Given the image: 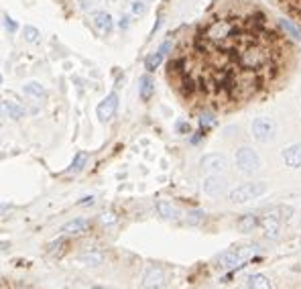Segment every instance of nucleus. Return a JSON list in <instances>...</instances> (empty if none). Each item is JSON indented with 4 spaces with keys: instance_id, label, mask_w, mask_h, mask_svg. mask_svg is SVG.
<instances>
[{
    "instance_id": "nucleus-31",
    "label": "nucleus",
    "mask_w": 301,
    "mask_h": 289,
    "mask_svg": "<svg viewBox=\"0 0 301 289\" xmlns=\"http://www.w3.org/2000/svg\"><path fill=\"white\" fill-rule=\"evenodd\" d=\"M128 25H130V17H122V19H120V23H118V27H120L122 31H126V29H128Z\"/></svg>"
},
{
    "instance_id": "nucleus-6",
    "label": "nucleus",
    "mask_w": 301,
    "mask_h": 289,
    "mask_svg": "<svg viewBox=\"0 0 301 289\" xmlns=\"http://www.w3.org/2000/svg\"><path fill=\"white\" fill-rule=\"evenodd\" d=\"M226 187H228V181H226L220 173H210V175L204 179V183H202L204 194L210 196V198H220L224 191H226Z\"/></svg>"
},
{
    "instance_id": "nucleus-30",
    "label": "nucleus",
    "mask_w": 301,
    "mask_h": 289,
    "mask_svg": "<svg viewBox=\"0 0 301 289\" xmlns=\"http://www.w3.org/2000/svg\"><path fill=\"white\" fill-rule=\"evenodd\" d=\"M175 128H177V132H179V134H187V132L191 130V128H189V124H187L185 120H179V122L175 124Z\"/></svg>"
},
{
    "instance_id": "nucleus-15",
    "label": "nucleus",
    "mask_w": 301,
    "mask_h": 289,
    "mask_svg": "<svg viewBox=\"0 0 301 289\" xmlns=\"http://www.w3.org/2000/svg\"><path fill=\"white\" fill-rule=\"evenodd\" d=\"M246 289H273V283L267 275L263 273H255L250 275L248 281H246Z\"/></svg>"
},
{
    "instance_id": "nucleus-16",
    "label": "nucleus",
    "mask_w": 301,
    "mask_h": 289,
    "mask_svg": "<svg viewBox=\"0 0 301 289\" xmlns=\"http://www.w3.org/2000/svg\"><path fill=\"white\" fill-rule=\"evenodd\" d=\"M157 214L161 216V218H165V220H179V210L171 204V202H157Z\"/></svg>"
},
{
    "instance_id": "nucleus-8",
    "label": "nucleus",
    "mask_w": 301,
    "mask_h": 289,
    "mask_svg": "<svg viewBox=\"0 0 301 289\" xmlns=\"http://www.w3.org/2000/svg\"><path fill=\"white\" fill-rule=\"evenodd\" d=\"M165 287V273L159 267H148L142 275V289H163Z\"/></svg>"
},
{
    "instance_id": "nucleus-25",
    "label": "nucleus",
    "mask_w": 301,
    "mask_h": 289,
    "mask_svg": "<svg viewBox=\"0 0 301 289\" xmlns=\"http://www.w3.org/2000/svg\"><path fill=\"white\" fill-rule=\"evenodd\" d=\"M204 220H206V212L204 210H191L187 214V224L189 226H199Z\"/></svg>"
},
{
    "instance_id": "nucleus-27",
    "label": "nucleus",
    "mask_w": 301,
    "mask_h": 289,
    "mask_svg": "<svg viewBox=\"0 0 301 289\" xmlns=\"http://www.w3.org/2000/svg\"><path fill=\"white\" fill-rule=\"evenodd\" d=\"M3 25H5L7 33H17V29H19V23H17L15 19H11L9 15H5V19H3Z\"/></svg>"
},
{
    "instance_id": "nucleus-19",
    "label": "nucleus",
    "mask_w": 301,
    "mask_h": 289,
    "mask_svg": "<svg viewBox=\"0 0 301 289\" xmlns=\"http://www.w3.org/2000/svg\"><path fill=\"white\" fill-rule=\"evenodd\" d=\"M163 59H165V55H163L159 49H157V51H153V53H148V55H146V59H144V67H146V71L150 74V71H155L157 67H161Z\"/></svg>"
},
{
    "instance_id": "nucleus-9",
    "label": "nucleus",
    "mask_w": 301,
    "mask_h": 289,
    "mask_svg": "<svg viewBox=\"0 0 301 289\" xmlns=\"http://www.w3.org/2000/svg\"><path fill=\"white\" fill-rule=\"evenodd\" d=\"M259 226L263 228V232H265V236H267L269 240H275V238L281 236V220H279L273 212L267 214V216L259 222Z\"/></svg>"
},
{
    "instance_id": "nucleus-3",
    "label": "nucleus",
    "mask_w": 301,
    "mask_h": 289,
    "mask_svg": "<svg viewBox=\"0 0 301 289\" xmlns=\"http://www.w3.org/2000/svg\"><path fill=\"white\" fill-rule=\"evenodd\" d=\"M234 161H236V169L240 173H255L261 169V157L259 153L253 149V147H240L236 149V155H234Z\"/></svg>"
},
{
    "instance_id": "nucleus-17",
    "label": "nucleus",
    "mask_w": 301,
    "mask_h": 289,
    "mask_svg": "<svg viewBox=\"0 0 301 289\" xmlns=\"http://www.w3.org/2000/svg\"><path fill=\"white\" fill-rule=\"evenodd\" d=\"M80 263L88 265V267H98V265H102L106 261V255L104 253H98V251H92V253H84L78 257Z\"/></svg>"
},
{
    "instance_id": "nucleus-32",
    "label": "nucleus",
    "mask_w": 301,
    "mask_h": 289,
    "mask_svg": "<svg viewBox=\"0 0 301 289\" xmlns=\"http://www.w3.org/2000/svg\"><path fill=\"white\" fill-rule=\"evenodd\" d=\"M9 208H11L9 204H0V212H5V210H9Z\"/></svg>"
},
{
    "instance_id": "nucleus-12",
    "label": "nucleus",
    "mask_w": 301,
    "mask_h": 289,
    "mask_svg": "<svg viewBox=\"0 0 301 289\" xmlns=\"http://www.w3.org/2000/svg\"><path fill=\"white\" fill-rule=\"evenodd\" d=\"M90 226H92V222L88 218H73V220H69L61 226V232L69 234V236H76V234H84L86 230H90Z\"/></svg>"
},
{
    "instance_id": "nucleus-2",
    "label": "nucleus",
    "mask_w": 301,
    "mask_h": 289,
    "mask_svg": "<svg viewBox=\"0 0 301 289\" xmlns=\"http://www.w3.org/2000/svg\"><path fill=\"white\" fill-rule=\"evenodd\" d=\"M259 253L257 245H242V247H234L230 251H224L218 257V267L222 269H236L240 265H244L248 259H253Z\"/></svg>"
},
{
    "instance_id": "nucleus-7",
    "label": "nucleus",
    "mask_w": 301,
    "mask_h": 289,
    "mask_svg": "<svg viewBox=\"0 0 301 289\" xmlns=\"http://www.w3.org/2000/svg\"><path fill=\"white\" fill-rule=\"evenodd\" d=\"M202 169L208 173H224L228 169V159L220 153H208L202 157Z\"/></svg>"
},
{
    "instance_id": "nucleus-11",
    "label": "nucleus",
    "mask_w": 301,
    "mask_h": 289,
    "mask_svg": "<svg viewBox=\"0 0 301 289\" xmlns=\"http://www.w3.org/2000/svg\"><path fill=\"white\" fill-rule=\"evenodd\" d=\"M92 21H94V27H96L100 33L110 35V33L114 31V19H112V15L106 13V11H98V13H94Z\"/></svg>"
},
{
    "instance_id": "nucleus-23",
    "label": "nucleus",
    "mask_w": 301,
    "mask_h": 289,
    "mask_svg": "<svg viewBox=\"0 0 301 289\" xmlns=\"http://www.w3.org/2000/svg\"><path fill=\"white\" fill-rule=\"evenodd\" d=\"M23 37H25L27 43H39V41H41V33H39V29L33 27V25H25V27H23Z\"/></svg>"
},
{
    "instance_id": "nucleus-29",
    "label": "nucleus",
    "mask_w": 301,
    "mask_h": 289,
    "mask_svg": "<svg viewBox=\"0 0 301 289\" xmlns=\"http://www.w3.org/2000/svg\"><path fill=\"white\" fill-rule=\"evenodd\" d=\"M63 245H65V238H57V240H53V243H49V253H51V255H57V251H59Z\"/></svg>"
},
{
    "instance_id": "nucleus-33",
    "label": "nucleus",
    "mask_w": 301,
    "mask_h": 289,
    "mask_svg": "<svg viewBox=\"0 0 301 289\" xmlns=\"http://www.w3.org/2000/svg\"><path fill=\"white\" fill-rule=\"evenodd\" d=\"M3 82H5V78H3V74H0V86H3Z\"/></svg>"
},
{
    "instance_id": "nucleus-4",
    "label": "nucleus",
    "mask_w": 301,
    "mask_h": 289,
    "mask_svg": "<svg viewBox=\"0 0 301 289\" xmlns=\"http://www.w3.org/2000/svg\"><path fill=\"white\" fill-rule=\"evenodd\" d=\"M250 132H253V136L259 142H269L277 134V124L269 116H259V118L253 120V124H250Z\"/></svg>"
},
{
    "instance_id": "nucleus-13",
    "label": "nucleus",
    "mask_w": 301,
    "mask_h": 289,
    "mask_svg": "<svg viewBox=\"0 0 301 289\" xmlns=\"http://www.w3.org/2000/svg\"><path fill=\"white\" fill-rule=\"evenodd\" d=\"M153 94H155V80L150 78V74H144L138 82V96H140V100H150L153 98Z\"/></svg>"
},
{
    "instance_id": "nucleus-20",
    "label": "nucleus",
    "mask_w": 301,
    "mask_h": 289,
    "mask_svg": "<svg viewBox=\"0 0 301 289\" xmlns=\"http://www.w3.org/2000/svg\"><path fill=\"white\" fill-rule=\"evenodd\" d=\"M279 27H281V29H283V33H285V35H289L291 39L301 41V29H299L297 25H293L291 21H287V19H279Z\"/></svg>"
},
{
    "instance_id": "nucleus-1",
    "label": "nucleus",
    "mask_w": 301,
    "mask_h": 289,
    "mask_svg": "<svg viewBox=\"0 0 301 289\" xmlns=\"http://www.w3.org/2000/svg\"><path fill=\"white\" fill-rule=\"evenodd\" d=\"M267 189L269 187L265 181H246V183H240L234 189H230L228 200L232 204H246V202H253V200L265 196Z\"/></svg>"
},
{
    "instance_id": "nucleus-26",
    "label": "nucleus",
    "mask_w": 301,
    "mask_h": 289,
    "mask_svg": "<svg viewBox=\"0 0 301 289\" xmlns=\"http://www.w3.org/2000/svg\"><path fill=\"white\" fill-rule=\"evenodd\" d=\"M118 222V216H116V212H110V210H106V212H102L100 214V224H102L104 228H110V226H114Z\"/></svg>"
},
{
    "instance_id": "nucleus-22",
    "label": "nucleus",
    "mask_w": 301,
    "mask_h": 289,
    "mask_svg": "<svg viewBox=\"0 0 301 289\" xmlns=\"http://www.w3.org/2000/svg\"><path fill=\"white\" fill-rule=\"evenodd\" d=\"M86 163H88V153H78V155L73 157L71 165L67 167V173H78V171H82V169L86 167Z\"/></svg>"
},
{
    "instance_id": "nucleus-10",
    "label": "nucleus",
    "mask_w": 301,
    "mask_h": 289,
    "mask_svg": "<svg viewBox=\"0 0 301 289\" xmlns=\"http://www.w3.org/2000/svg\"><path fill=\"white\" fill-rule=\"evenodd\" d=\"M281 157H283V161L289 169H299L301 167V142L289 144L287 149H283Z\"/></svg>"
},
{
    "instance_id": "nucleus-24",
    "label": "nucleus",
    "mask_w": 301,
    "mask_h": 289,
    "mask_svg": "<svg viewBox=\"0 0 301 289\" xmlns=\"http://www.w3.org/2000/svg\"><path fill=\"white\" fill-rule=\"evenodd\" d=\"M214 124H216V116L212 112H202V114H199V130H202V132H206Z\"/></svg>"
},
{
    "instance_id": "nucleus-21",
    "label": "nucleus",
    "mask_w": 301,
    "mask_h": 289,
    "mask_svg": "<svg viewBox=\"0 0 301 289\" xmlns=\"http://www.w3.org/2000/svg\"><path fill=\"white\" fill-rule=\"evenodd\" d=\"M3 108H5V110H7V114H9L11 118H15V120H19V118H23V116L27 114V110H25L21 104L11 102V100H9V102H5V104H3Z\"/></svg>"
},
{
    "instance_id": "nucleus-5",
    "label": "nucleus",
    "mask_w": 301,
    "mask_h": 289,
    "mask_svg": "<svg viewBox=\"0 0 301 289\" xmlns=\"http://www.w3.org/2000/svg\"><path fill=\"white\" fill-rule=\"evenodd\" d=\"M116 112H118V94H116V92H110L106 98L96 106V116H98L100 122L106 124V122H110V120L116 116Z\"/></svg>"
},
{
    "instance_id": "nucleus-14",
    "label": "nucleus",
    "mask_w": 301,
    "mask_h": 289,
    "mask_svg": "<svg viewBox=\"0 0 301 289\" xmlns=\"http://www.w3.org/2000/svg\"><path fill=\"white\" fill-rule=\"evenodd\" d=\"M259 222H261V218L257 216V214H244V216H240L238 220H236V226H238V230L240 232H253L257 226H259Z\"/></svg>"
},
{
    "instance_id": "nucleus-28",
    "label": "nucleus",
    "mask_w": 301,
    "mask_h": 289,
    "mask_svg": "<svg viewBox=\"0 0 301 289\" xmlns=\"http://www.w3.org/2000/svg\"><path fill=\"white\" fill-rule=\"evenodd\" d=\"M146 11V5L142 3V0H134V3L130 5V13L132 15H142Z\"/></svg>"
},
{
    "instance_id": "nucleus-18",
    "label": "nucleus",
    "mask_w": 301,
    "mask_h": 289,
    "mask_svg": "<svg viewBox=\"0 0 301 289\" xmlns=\"http://www.w3.org/2000/svg\"><path fill=\"white\" fill-rule=\"evenodd\" d=\"M23 92H25L27 96H31V98H35V100H43L45 96H47V90H45L43 84H39V82H29V84H25V86H23Z\"/></svg>"
}]
</instances>
